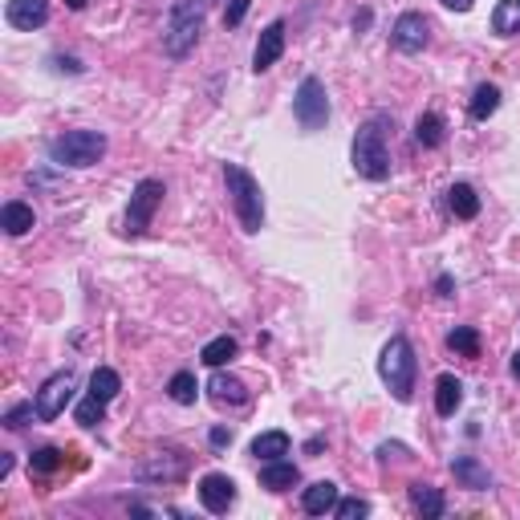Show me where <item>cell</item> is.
<instances>
[{
  "mask_svg": "<svg viewBox=\"0 0 520 520\" xmlns=\"http://www.w3.org/2000/svg\"><path fill=\"white\" fill-rule=\"evenodd\" d=\"M61 463H66V451H58V447H37V451L29 455V468L37 472V476H49V472H58Z\"/></svg>",
  "mask_w": 520,
  "mask_h": 520,
  "instance_id": "cell-30",
  "label": "cell"
},
{
  "mask_svg": "<svg viewBox=\"0 0 520 520\" xmlns=\"http://www.w3.org/2000/svg\"><path fill=\"white\" fill-rule=\"evenodd\" d=\"M378 455H382V460H390V455H395V460H403V447H398V443H382Z\"/></svg>",
  "mask_w": 520,
  "mask_h": 520,
  "instance_id": "cell-37",
  "label": "cell"
},
{
  "mask_svg": "<svg viewBox=\"0 0 520 520\" xmlns=\"http://www.w3.org/2000/svg\"><path fill=\"white\" fill-rule=\"evenodd\" d=\"M53 66L66 69V74H81V61L78 58H53Z\"/></svg>",
  "mask_w": 520,
  "mask_h": 520,
  "instance_id": "cell-36",
  "label": "cell"
},
{
  "mask_svg": "<svg viewBox=\"0 0 520 520\" xmlns=\"http://www.w3.org/2000/svg\"><path fill=\"white\" fill-rule=\"evenodd\" d=\"M33 224H37V216H33V207L21 204V199H8V204L0 207V228H5L8 236H25Z\"/></svg>",
  "mask_w": 520,
  "mask_h": 520,
  "instance_id": "cell-20",
  "label": "cell"
},
{
  "mask_svg": "<svg viewBox=\"0 0 520 520\" xmlns=\"http://www.w3.org/2000/svg\"><path fill=\"white\" fill-rule=\"evenodd\" d=\"M337 483H330V480H317V483H309L305 488V496H301V504H305V513L309 516H325V513H334L337 508Z\"/></svg>",
  "mask_w": 520,
  "mask_h": 520,
  "instance_id": "cell-16",
  "label": "cell"
},
{
  "mask_svg": "<svg viewBox=\"0 0 520 520\" xmlns=\"http://www.w3.org/2000/svg\"><path fill=\"white\" fill-rule=\"evenodd\" d=\"M106 154V134L98 131H66L49 143V159L58 167H94Z\"/></svg>",
  "mask_w": 520,
  "mask_h": 520,
  "instance_id": "cell-5",
  "label": "cell"
},
{
  "mask_svg": "<svg viewBox=\"0 0 520 520\" xmlns=\"http://www.w3.org/2000/svg\"><path fill=\"white\" fill-rule=\"evenodd\" d=\"M440 5H443V8H455V13H468L476 0H440Z\"/></svg>",
  "mask_w": 520,
  "mask_h": 520,
  "instance_id": "cell-38",
  "label": "cell"
},
{
  "mask_svg": "<svg viewBox=\"0 0 520 520\" xmlns=\"http://www.w3.org/2000/svg\"><path fill=\"white\" fill-rule=\"evenodd\" d=\"M252 455L257 460H285L289 455V435L285 431H264L252 440Z\"/></svg>",
  "mask_w": 520,
  "mask_h": 520,
  "instance_id": "cell-26",
  "label": "cell"
},
{
  "mask_svg": "<svg viewBox=\"0 0 520 520\" xmlns=\"http://www.w3.org/2000/svg\"><path fill=\"white\" fill-rule=\"evenodd\" d=\"M435 289H440V297H451V277H440L435 281Z\"/></svg>",
  "mask_w": 520,
  "mask_h": 520,
  "instance_id": "cell-39",
  "label": "cell"
},
{
  "mask_svg": "<svg viewBox=\"0 0 520 520\" xmlns=\"http://www.w3.org/2000/svg\"><path fill=\"white\" fill-rule=\"evenodd\" d=\"M33 415H37V403H25V407H13V410H8V415H5V427H13V431H16V427H25V423H29V419Z\"/></svg>",
  "mask_w": 520,
  "mask_h": 520,
  "instance_id": "cell-34",
  "label": "cell"
},
{
  "mask_svg": "<svg viewBox=\"0 0 520 520\" xmlns=\"http://www.w3.org/2000/svg\"><path fill=\"white\" fill-rule=\"evenodd\" d=\"M334 513H337V520H358V516H370V504L358 496H350V500H337Z\"/></svg>",
  "mask_w": 520,
  "mask_h": 520,
  "instance_id": "cell-32",
  "label": "cell"
},
{
  "mask_svg": "<svg viewBox=\"0 0 520 520\" xmlns=\"http://www.w3.org/2000/svg\"><path fill=\"white\" fill-rule=\"evenodd\" d=\"M5 21L13 25V29H21V33H33V29H41V25L49 21V5H45V0H8Z\"/></svg>",
  "mask_w": 520,
  "mask_h": 520,
  "instance_id": "cell-11",
  "label": "cell"
},
{
  "mask_svg": "<svg viewBox=\"0 0 520 520\" xmlns=\"http://www.w3.org/2000/svg\"><path fill=\"white\" fill-rule=\"evenodd\" d=\"M184 476H187L184 451H159L154 460L139 463V480H184Z\"/></svg>",
  "mask_w": 520,
  "mask_h": 520,
  "instance_id": "cell-13",
  "label": "cell"
},
{
  "mask_svg": "<svg viewBox=\"0 0 520 520\" xmlns=\"http://www.w3.org/2000/svg\"><path fill=\"white\" fill-rule=\"evenodd\" d=\"M199 504L207 508V513L224 516L228 508L236 504V483L224 476V472H212V476L199 480Z\"/></svg>",
  "mask_w": 520,
  "mask_h": 520,
  "instance_id": "cell-9",
  "label": "cell"
},
{
  "mask_svg": "<svg viewBox=\"0 0 520 520\" xmlns=\"http://www.w3.org/2000/svg\"><path fill=\"white\" fill-rule=\"evenodd\" d=\"M249 8H252V0H228V13H224V25H228V29H236V25L249 16Z\"/></svg>",
  "mask_w": 520,
  "mask_h": 520,
  "instance_id": "cell-33",
  "label": "cell"
},
{
  "mask_svg": "<svg viewBox=\"0 0 520 520\" xmlns=\"http://www.w3.org/2000/svg\"><path fill=\"white\" fill-rule=\"evenodd\" d=\"M69 398H74V370L53 374V378L37 390V419L41 423H53V419L66 410Z\"/></svg>",
  "mask_w": 520,
  "mask_h": 520,
  "instance_id": "cell-8",
  "label": "cell"
},
{
  "mask_svg": "<svg viewBox=\"0 0 520 520\" xmlns=\"http://www.w3.org/2000/svg\"><path fill=\"white\" fill-rule=\"evenodd\" d=\"M69 8H74V13H81V8H86V0H66Z\"/></svg>",
  "mask_w": 520,
  "mask_h": 520,
  "instance_id": "cell-40",
  "label": "cell"
},
{
  "mask_svg": "<svg viewBox=\"0 0 520 520\" xmlns=\"http://www.w3.org/2000/svg\"><path fill=\"white\" fill-rule=\"evenodd\" d=\"M447 345H451L455 354H463V358H480V334L472 330V325H460V330L447 334Z\"/></svg>",
  "mask_w": 520,
  "mask_h": 520,
  "instance_id": "cell-29",
  "label": "cell"
},
{
  "mask_svg": "<svg viewBox=\"0 0 520 520\" xmlns=\"http://www.w3.org/2000/svg\"><path fill=\"white\" fill-rule=\"evenodd\" d=\"M378 374H382V382L390 387V395H395L398 403H410V395H415L419 358H415V350H410L407 337H390V342L382 345Z\"/></svg>",
  "mask_w": 520,
  "mask_h": 520,
  "instance_id": "cell-4",
  "label": "cell"
},
{
  "mask_svg": "<svg viewBox=\"0 0 520 520\" xmlns=\"http://www.w3.org/2000/svg\"><path fill=\"white\" fill-rule=\"evenodd\" d=\"M293 114L301 122V131H322L330 122V98H325L322 78H305L293 94Z\"/></svg>",
  "mask_w": 520,
  "mask_h": 520,
  "instance_id": "cell-6",
  "label": "cell"
},
{
  "mask_svg": "<svg viewBox=\"0 0 520 520\" xmlns=\"http://www.w3.org/2000/svg\"><path fill=\"white\" fill-rule=\"evenodd\" d=\"M387 126H390V118H387V114H374L370 122H362V126H358V134H354V147H350L354 171H358L362 179H374V184H382V179L390 175Z\"/></svg>",
  "mask_w": 520,
  "mask_h": 520,
  "instance_id": "cell-1",
  "label": "cell"
},
{
  "mask_svg": "<svg viewBox=\"0 0 520 520\" xmlns=\"http://www.w3.org/2000/svg\"><path fill=\"white\" fill-rule=\"evenodd\" d=\"M204 0H175L167 13V29H163V53L167 58H187L196 49L199 33H204Z\"/></svg>",
  "mask_w": 520,
  "mask_h": 520,
  "instance_id": "cell-2",
  "label": "cell"
},
{
  "mask_svg": "<svg viewBox=\"0 0 520 520\" xmlns=\"http://www.w3.org/2000/svg\"><path fill=\"white\" fill-rule=\"evenodd\" d=\"M513 374H516V378H520V350L513 354Z\"/></svg>",
  "mask_w": 520,
  "mask_h": 520,
  "instance_id": "cell-41",
  "label": "cell"
},
{
  "mask_svg": "<svg viewBox=\"0 0 520 520\" xmlns=\"http://www.w3.org/2000/svg\"><path fill=\"white\" fill-rule=\"evenodd\" d=\"M207 440H212L216 451H224V447H232V431H228V427H212V435H207Z\"/></svg>",
  "mask_w": 520,
  "mask_h": 520,
  "instance_id": "cell-35",
  "label": "cell"
},
{
  "mask_svg": "<svg viewBox=\"0 0 520 520\" xmlns=\"http://www.w3.org/2000/svg\"><path fill=\"white\" fill-rule=\"evenodd\" d=\"M390 41H395L398 53H423V45H427V21L419 13H403L395 21V29H390Z\"/></svg>",
  "mask_w": 520,
  "mask_h": 520,
  "instance_id": "cell-10",
  "label": "cell"
},
{
  "mask_svg": "<svg viewBox=\"0 0 520 520\" xmlns=\"http://www.w3.org/2000/svg\"><path fill=\"white\" fill-rule=\"evenodd\" d=\"M410 504L419 508L427 520H440L443 516V492L440 488H431V483H410Z\"/></svg>",
  "mask_w": 520,
  "mask_h": 520,
  "instance_id": "cell-21",
  "label": "cell"
},
{
  "mask_svg": "<svg viewBox=\"0 0 520 520\" xmlns=\"http://www.w3.org/2000/svg\"><path fill=\"white\" fill-rule=\"evenodd\" d=\"M460 403H463V382L455 374H440V382H435V410L443 419H451L460 410Z\"/></svg>",
  "mask_w": 520,
  "mask_h": 520,
  "instance_id": "cell-19",
  "label": "cell"
},
{
  "mask_svg": "<svg viewBox=\"0 0 520 520\" xmlns=\"http://www.w3.org/2000/svg\"><path fill=\"white\" fill-rule=\"evenodd\" d=\"M468 111H472V118H476V122H488V118L500 111V90L492 86V81H483V86H476V94H472Z\"/></svg>",
  "mask_w": 520,
  "mask_h": 520,
  "instance_id": "cell-24",
  "label": "cell"
},
{
  "mask_svg": "<svg viewBox=\"0 0 520 520\" xmlns=\"http://www.w3.org/2000/svg\"><path fill=\"white\" fill-rule=\"evenodd\" d=\"M167 395L175 398L179 407H191V403H196V395H199V382H196V374H191V370H179L175 378L167 382Z\"/></svg>",
  "mask_w": 520,
  "mask_h": 520,
  "instance_id": "cell-27",
  "label": "cell"
},
{
  "mask_svg": "<svg viewBox=\"0 0 520 520\" xmlns=\"http://www.w3.org/2000/svg\"><path fill=\"white\" fill-rule=\"evenodd\" d=\"M415 139H419V147H440L443 143V118L440 114H419V122H415Z\"/></svg>",
  "mask_w": 520,
  "mask_h": 520,
  "instance_id": "cell-28",
  "label": "cell"
},
{
  "mask_svg": "<svg viewBox=\"0 0 520 520\" xmlns=\"http://www.w3.org/2000/svg\"><path fill=\"white\" fill-rule=\"evenodd\" d=\"M163 179H143L139 187H134V196H131V207H126V228L122 232L126 236H143L151 228L154 220V212H159V204H163Z\"/></svg>",
  "mask_w": 520,
  "mask_h": 520,
  "instance_id": "cell-7",
  "label": "cell"
},
{
  "mask_svg": "<svg viewBox=\"0 0 520 520\" xmlns=\"http://www.w3.org/2000/svg\"><path fill=\"white\" fill-rule=\"evenodd\" d=\"M224 184H228V196H232L240 228L244 232H260L264 228V196H260V184L252 179V171H244L240 163H224Z\"/></svg>",
  "mask_w": 520,
  "mask_h": 520,
  "instance_id": "cell-3",
  "label": "cell"
},
{
  "mask_svg": "<svg viewBox=\"0 0 520 520\" xmlns=\"http://www.w3.org/2000/svg\"><path fill=\"white\" fill-rule=\"evenodd\" d=\"M236 350H240V345H236V337L220 334V337H212V342H207L204 350H199V358H204V366L220 370L224 362H232V358H236Z\"/></svg>",
  "mask_w": 520,
  "mask_h": 520,
  "instance_id": "cell-25",
  "label": "cell"
},
{
  "mask_svg": "<svg viewBox=\"0 0 520 520\" xmlns=\"http://www.w3.org/2000/svg\"><path fill=\"white\" fill-rule=\"evenodd\" d=\"M207 395H212L216 407H244V403L252 398L249 387H244L240 378H232V374H220V370H216L212 382H207Z\"/></svg>",
  "mask_w": 520,
  "mask_h": 520,
  "instance_id": "cell-14",
  "label": "cell"
},
{
  "mask_svg": "<svg viewBox=\"0 0 520 520\" xmlns=\"http://www.w3.org/2000/svg\"><path fill=\"white\" fill-rule=\"evenodd\" d=\"M118 390H122V378H118V370H111V366H98L94 374H90V395H94L98 403L111 407L114 398H118Z\"/></svg>",
  "mask_w": 520,
  "mask_h": 520,
  "instance_id": "cell-22",
  "label": "cell"
},
{
  "mask_svg": "<svg viewBox=\"0 0 520 520\" xmlns=\"http://www.w3.org/2000/svg\"><path fill=\"white\" fill-rule=\"evenodd\" d=\"M297 480H301L297 463H289V460H264V468H260V488H269V492H289Z\"/></svg>",
  "mask_w": 520,
  "mask_h": 520,
  "instance_id": "cell-17",
  "label": "cell"
},
{
  "mask_svg": "<svg viewBox=\"0 0 520 520\" xmlns=\"http://www.w3.org/2000/svg\"><path fill=\"white\" fill-rule=\"evenodd\" d=\"M74 419H78L81 427H94V423H102V419H106V403H98L94 395H86V398H81V403H78Z\"/></svg>",
  "mask_w": 520,
  "mask_h": 520,
  "instance_id": "cell-31",
  "label": "cell"
},
{
  "mask_svg": "<svg viewBox=\"0 0 520 520\" xmlns=\"http://www.w3.org/2000/svg\"><path fill=\"white\" fill-rule=\"evenodd\" d=\"M451 476L460 480V488H472V492H488L492 488V472L483 468L476 455H455V460H451Z\"/></svg>",
  "mask_w": 520,
  "mask_h": 520,
  "instance_id": "cell-15",
  "label": "cell"
},
{
  "mask_svg": "<svg viewBox=\"0 0 520 520\" xmlns=\"http://www.w3.org/2000/svg\"><path fill=\"white\" fill-rule=\"evenodd\" d=\"M447 207H451L455 220H476L480 216V196L472 184H451L447 187Z\"/></svg>",
  "mask_w": 520,
  "mask_h": 520,
  "instance_id": "cell-18",
  "label": "cell"
},
{
  "mask_svg": "<svg viewBox=\"0 0 520 520\" xmlns=\"http://www.w3.org/2000/svg\"><path fill=\"white\" fill-rule=\"evenodd\" d=\"M281 53H285V21H272L269 29L260 33L257 41V53H252V69L264 74V69H272L281 61Z\"/></svg>",
  "mask_w": 520,
  "mask_h": 520,
  "instance_id": "cell-12",
  "label": "cell"
},
{
  "mask_svg": "<svg viewBox=\"0 0 520 520\" xmlns=\"http://www.w3.org/2000/svg\"><path fill=\"white\" fill-rule=\"evenodd\" d=\"M492 33L516 37L520 33V0H500V5L492 8Z\"/></svg>",
  "mask_w": 520,
  "mask_h": 520,
  "instance_id": "cell-23",
  "label": "cell"
}]
</instances>
